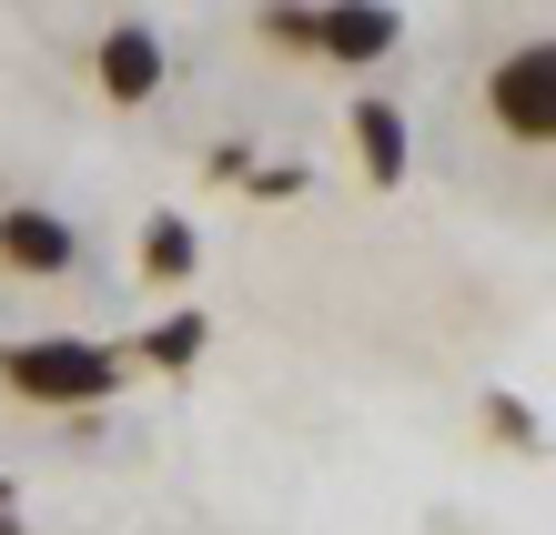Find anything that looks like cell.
<instances>
[{
    "label": "cell",
    "instance_id": "obj_1",
    "mask_svg": "<svg viewBox=\"0 0 556 535\" xmlns=\"http://www.w3.org/2000/svg\"><path fill=\"white\" fill-rule=\"evenodd\" d=\"M122 374H132V354L91 344V333H21V344H0V384H11L21 405H51V415L112 405Z\"/></svg>",
    "mask_w": 556,
    "mask_h": 535
},
{
    "label": "cell",
    "instance_id": "obj_2",
    "mask_svg": "<svg viewBox=\"0 0 556 535\" xmlns=\"http://www.w3.org/2000/svg\"><path fill=\"white\" fill-rule=\"evenodd\" d=\"M485 102H496V131L546 152L556 142V41H516L496 72H485Z\"/></svg>",
    "mask_w": 556,
    "mask_h": 535
},
{
    "label": "cell",
    "instance_id": "obj_3",
    "mask_svg": "<svg viewBox=\"0 0 556 535\" xmlns=\"http://www.w3.org/2000/svg\"><path fill=\"white\" fill-rule=\"evenodd\" d=\"M0 263H11V273H72L81 232L61 213H41V203H11V213H0Z\"/></svg>",
    "mask_w": 556,
    "mask_h": 535
},
{
    "label": "cell",
    "instance_id": "obj_4",
    "mask_svg": "<svg viewBox=\"0 0 556 535\" xmlns=\"http://www.w3.org/2000/svg\"><path fill=\"white\" fill-rule=\"evenodd\" d=\"M395 30L405 11H384V0H334V11H314V61H384Z\"/></svg>",
    "mask_w": 556,
    "mask_h": 535
},
{
    "label": "cell",
    "instance_id": "obj_5",
    "mask_svg": "<svg viewBox=\"0 0 556 535\" xmlns=\"http://www.w3.org/2000/svg\"><path fill=\"white\" fill-rule=\"evenodd\" d=\"M91 72H102V91H112L122 112L152 102V91H162V41H152V21H112L102 51H91Z\"/></svg>",
    "mask_w": 556,
    "mask_h": 535
},
{
    "label": "cell",
    "instance_id": "obj_6",
    "mask_svg": "<svg viewBox=\"0 0 556 535\" xmlns=\"http://www.w3.org/2000/svg\"><path fill=\"white\" fill-rule=\"evenodd\" d=\"M142 273L152 283H192V273H203V232H192V213H152L142 222Z\"/></svg>",
    "mask_w": 556,
    "mask_h": 535
},
{
    "label": "cell",
    "instance_id": "obj_7",
    "mask_svg": "<svg viewBox=\"0 0 556 535\" xmlns=\"http://www.w3.org/2000/svg\"><path fill=\"white\" fill-rule=\"evenodd\" d=\"M354 152L375 182H405V112L395 102H354Z\"/></svg>",
    "mask_w": 556,
    "mask_h": 535
},
{
    "label": "cell",
    "instance_id": "obj_8",
    "mask_svg": "<svg viewBox=\"0 0 556 535\" xmlns=\"http://www.w3.org/2000/svg\"><path fill=\"white\" fill-rule=\"evenodd\" d=\"M203 344H213V323L182 304V314H162V323L142 333V364H152V374H192V364H203Z\"/></svg>",
    "mask_w": 556,
    "mask_h": 535
},
{
    "label": "cell",
    "instance_id": "obj_9",
    "mask_svg": "<svg viewBox=\"0 0 556 535\" xmlns=\"http://www.w3.org/2000/svg\"><path fill=\"white\" fill-rule=\"evenodd\" d=\"M253 30H264V41H274V51H314V11H264V21H253Z\"/></svg>",
    "mask_w": 556,
    "mask_h": 535
},
{
    "label": "cell",
    "instance_id": "obj_10",
    "mask_svg": "<svg viewBox=\"0 0 556 535\" xmlns=\"http://www.w3.org/2000/svg\"><path fill=\"white\" fill-rule=\"evenodd\" d=\"M485 424H496V434H516V445H536V415L516 405V394H496V405H485Z\"/></svg>",
    "mask_w": 556,
    "mask_h": 535
},
{
    "label": "cell",
    "instance_id": "obj_11",
    "mask_svg": "<svg viewBox=\"0 0 556 535\" xmlns=\"http://www.w3.org/2000/svg\"><path fill=\"white\" fill-rule=\"evenodd\" d=\"M0 535H21V515H11V506H0Z\"/></svg>",
    "mask_w": 556,
    "mask_h": 535
},
{
    "label": "cell",
    "instance_id": "obj_12",
    "mask_svg": "<svg viewBox=\"0 0 556 535\" xmlns=\"http://www.w3.org/2000/svg\"><path fill=\"white\" fill-rule=\"evenodd\" d=\"M0 506H11V485H0Z\"/></svg>",
    "mask_w": 556,
    "mask_h": 535
}]
</instances>
